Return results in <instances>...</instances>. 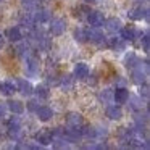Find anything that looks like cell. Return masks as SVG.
<instances>
[{"label":"cell","mask_w":150,"mask_h":150,"mask_svg":"<svg viewBox=\"0 0 150 150\" xmlns=\"http://www.w3.org/2000/svg\"><path fill=\"white\" fill-rule=\"evenodd\" d=\"M139 62H140V58L136 55V52H127L126 57H124V66H126L129 71H131V69H134V68H137Z\"/></svg>","instance_id":"23"},{"label":"cell","mask_w":150,"mask_h":150,"mask_svg":"<svg viewBox=\"0 0 150 150\" xmlns=\"http://www.w3.org/2000/svg\"><path fill=\"white\" fill-rule=\"evenodd\" d=\"M129 91L127 87H116L113 91V103L116 105H124L127 103V98H129Z\"/></svg>","instance_id":"11"},{"label":"cell","mask_w":150,"mask_h":150,"mask_svg":"<svg viewBox=\"0 0 150 150\" xmlns=\"http://www.w3.org/2000/svg\"><path fill=\"white\" fill-rule=\"evenodd\" d=\"M34 140H36L37 144H40L42 147L50 145V144H52V136H50V131H45V129L37 131L36 136H34Z\"/></svg>","instance_id":"21"},{"label":"cell","mask_w":150,"mask_h":150,"mask_svg":"<svg viewBox=\"0 0 150 150\" xmlns=\"http://www.w3.org/2000/svg\"><path fill=\"white\" fill-rule=\"evenodd\" d=\"M81 134L86 139H95V126L91 124H82L81 126Z\"/></svg>","instance_id":"32"},{"label":"cell","mask_w":150,"mask_h":150,"mask_svg":"<svg viewBox=\"0 0 150 150\" xmlns=\"http://www.w3.org/2000/svg\"><path fill=\"white\" fill-rule=\"evenodd\" d=\"M50 18H52V11L49 8H37V11L34 13V21L36 24H44V23H49Z\"/></svg>","instance_id":"18"},{"label":"cell","mask_w":150,"mask_h":150,"mask_svg":"<svg viewBox=\"0 0 150 150\" xmlns=\"http://www.w3.org/2000/svg\"><path fill=\"white\" fill-rule=\"evenodd\" d=\"M34 113H36V118L40 123H47V121H50L53 118V110L50 107H47V105H39Z\"/></svg>","instance_id":"10"},{"label":"cell","mask_w":150,"mask_h":150,"mask_svg":"<svg viewBox=\"0 0 150 150\" xmlns=\"http://www.w3.org/2000/svg\"><path fill=\"white\" fill-rule=\"evenodd\" d=\"M26 107H28V110H29L31 113H34V111L37 110V107H39V100L33 98V100H29V102H28V105H26Z\"/></svg>","instance_id":"38"},{"label":"cell","mask_w":150,"mask_h":150,"mask_svg":"<svg viewBox=\"0 0 150 150\" xmlns=\"http://www.w3.org/2000/svg\"><path fill=\"white\" fill-rule=\"evenodd\" d=\"M74 82H76V79H74L73 74H65V76L60 78L58 86H60V89H62L63 92H71L73 89H74Z\"/></svg>","instance_id":"17"},{"label":"cell","mask_w":150,"mask_h":150,"mask_svg":"<svg viewBox=\"0 0 150 150\" xmlns=\"http://www.w3.org/2000/svg\"><path fill=\"white\" fill-rule=\"evenodd\" d=\"M58 81H60L58 74H57L55 71H49V74H47V82L52 84V86H58Z\"/></svg>","instance_id":"36"},{"label":"cell","mask_w":150,"mask_h":150,"mask_svg":"<svg viewBox=\"0 0 150 150\" xmlns=\"http://www.w3.org/2000/svg\"><path fill=\"white\" fill-rule=\"evenodd\" d=\"M2 2H5V0H0V4H2Z\"/></svg>","instance_id":"43"},{"label":"cell","mask_w":150,"mask_h":150,"mask_svg":"<svg viewBox=\"0 0 150 150\" xmlns=\"http://www.w3.org/2000/svg\"><path fill=\"white\" fill-rule=\"evenodd\" d=\"M150 95V87L147 82H142V84H139V97L142 98V100H147Z\"/></svg>","instance_id":"33"},{"label":"cell","mask_w":150,"mask_h":150,"mask_svg":"<svg viewBox=\"0 0 150 150\" xmlns=\"http://www.w3.org/2000/svg\"><path fill=\"white\" fill-rule=\"evenodd\" d=\"M107 45L110 47L113 52L121 53V52H126L127 42L124 39H118V37H111V39H108V37H107Z\"/></svg>","instance_id":"13"},{"label":"cell","mask_w":150,"mask_h":150,"mask_svg":"<svg viewBox=\"0 0 150 150\" xmlns=\"http://www.w3.org/2000/svg\"><path fill=\"white\" fill-rule=\"evenodd\" d=\"M65 139L69 144H78L82 139L81 134V127H73V126H66L65 127Z\"/></svg>","instance_id":"9"},{"label":"cell","mask_w":150,"mask_h":150,"mask_svg":"<svg viewBox=\"0 0 150 150\" xmlns=\"http://www.w3.org/2000/svg\"><path fill=\"white\" fill-rule=\"evenodd\" d=\"M86 34H87V42L97 44L98 47H108L107 45V36L105 33L97 26H89L86 28Z\"/></svg>","instance_id":"1"},{"label":"cell","mask_w":150,"mask_h":150,"mask_svg":"<svg viewBox=\"0 0 150 150\" xmlns=\"http://www.w3.org/2000/svg\"><path fill=\"white\" fill-rule=\"evenodd\" d=\"M89 11H91V7H89L87 4L86 5H79V7L74 8V16L79 18V20H86L89 15Z\"/></svg>","instance_id":"31"},{"label":"cell","mask_w":150,"mask_h":150,"mask_svg":"<svg viewBox=\"0 0 150 150\" xmlns=\"http://www.w3.org/2000/svg\"><path fill=\"white\" fill-rule=\"evenodd\" d=\"M39 73H40V58L39 55L33 53L26 58V74L36 78V76H39Z\"/></svg>","instance_id":"3"},{"label":"cell","mask_w":150,"mask_h":150,"mask_svg":"<svg viewBox=\"0 0 150 150\" xmlns=\"http://www.w3.org/2000/svg\"><path fill=\"white\" fill-rule=\"evenodd\" d=\"M145 79H147V74L144 71H140L139 68H134V69H131V81L134 82V84H142V82H145Z\"/></svg>","instance_id":"29"},{"label":"cell","mask_w":150,"mask_h":150,"mask_svg":"<svg viewBox=\"0 0 150 150\" xmlns=\"http://www.w3.org/2000/svg\"><path fill=\"white\" fill-rule=\"evenodd\" d=\"M7 127H23V121H21L20 115H15L7 121Z\"/></svg>","instance_id":"34"},{"label":"cell","mask_w":150,"mask_h":150,"mask_svg":"<svg viewBox=\"0 0 150 150\" xmlns=\"http://www.w3.org/2000/svg\"><path fill=\"white\" fill-rule=\"evenodd\" d=\"M123 110H121V105H116V103H110L107 105L105 108V116L111 121H120L123 118Z\"/></svg>","instance_id":"8"},{"label":"cell","mask_w":150,"mask_h":150,"mask_svg":"<svg viewBox=\"0 0 150 150\" xmlns=\"http://www.w3.org/2000/svg\"><path fill=\"white\" fill-rule=\"evenodd\" d=\"M127 102H129V108L134 111V113H137V111H142L144 108V102L142 98L139 97V95H129V98H127Z\"/></svg>","instance_id":"25"},{"label":"cell","mask_w":150,"mask_h":150,"mask_svg":"<svg viewBox=\"0 0 150 150\" xmlns=\"http://www.w3.org/2000/svg\"><path fill=\"white\" fill-rule=\"evenodd\" d=\"M98 102H100L102 105H110V103H113V91L111 89H103V91H100L98 92Z\"/></svg>","instance_id":"27"},{"label":"cell","mask_w":150,"mask_h":150,"mask_svg":"<svg viewBox=\"0 0 150 150\" xmlns=\"http://www.w3.org/2000/svg\"><path fill=\"white\" fill-rule=\"evenodd\" d=\"M7 107H8V111H11L13 115H23L24 113V103L21 100H16V98L8 100Z\"/></svg>","instance_id":"22"},{"label":"cell","mask_w":150,"mask_h":150,"mask_svg":"<svg viewBox=\"0 0 150 150\" xmlns=\"http://www.w3.org/2000/svg\"><path fill=\"white\" fill-rule=\"evenodd\" d=\"M16 44L18 45L15 47V55L16 57H20L21 60H26L29 55H33V47H31L26 40H24V42L20 40V42H16Z\"/></svg>","instance_id":"12"},{"label":"cell","mask_w":150,"mask_h":150,"mask_svg":"<svg viewBox=\"0 0 150 150\" xmlns=\"http://www.w3.org/2000/svg\"><path fill=\"white\" fill-rule=\"evenodd\" d=\"M15 84H16V91L21 92L23 95H31V94H33V91H34V86L31 84L28 79H24V78H16Z\"/></svg>","instance_id":"14"},{"label":"cell","mask_w":150,"mask_h":150,"mask_svg":"<svg viewBox=\"0 0 150 150\" xmlns=\"http://www.w3.org/2000/svg\"><path fill=\"white\" fill-rule=\"evenodd\" d=\"M144 2H149V0H144Z\"/></svg>","instance_id":"44"},{"label":"cell","mask_w":150,"mask_h":150,"mask_svg":"<svg viewBox=\"0 0 150 150\" xmlns=\"http://www.w3.org/2000/svg\"><path fill=\"white\" fill-rule=\"evenodd\" d=\"M4 44H5V37L2 36V34H0V50L4 49Z\"/></svg>","instance_id":"42"},{"label":"cell","mask_w":150,"mask_h":150,"mask_svg":"<svg viewBox=\"0 0 150 150\" xmlns=\"http://www.w3.org/2000/svg\"><path fill=\"white\" fill-rule=\"evenodd\" d=\"M7 113H8V107H7V102H2V100H0V118L7 116Z\"/></svg>","instance_id":"39"},{"label":"cell","mask_w":150,"mask_h":150,"mask_svg":"<svg viewBox=\"0 0 150 150\" xmlns=\"http://www.w3.org/2000/svg\"><path fill=\"white\" fill-rule=\"evenodd\" d=\"M103 26H105V31H108L110 34H118L123 28V21L116 16H111L103 21Z\"/></svg>","instance_id":"7"},{"label":"cell","mask_w":150,"mask_h":150,"mask_svg":"<svg viewBox=\"0 0 150 150\" xmlns=\"http://www.w3.org/2000/svg\"><path fill=\"white\" fill-rule=\"evenodd\" d=\"M127 16L132 21H142V20L149 21V10H147V8H142L140 5H136V7H132L127 11Z\"/></svg>","instance_id":"6"},{"label":"cell","mask_w":150,"mask_h":150,"mask_svg":"<svg viewBox=\"0 0 150 150\" xmlns=\"http://www.w3.org/2000/svg\"><path fill=\"white\" fill-rule=\"evenodd\" d=\"M73 39L76 40L78 44H86L87 42V34H86V28H81L78 26L73 33Z\"/></svg>","instance_id":"30"},{"label":"cell","mask_w":150,"mask_h":150,"mask_svg":"<svg viewBox=\"0 0 150 150\" xmlns=\"http://www.w3.org/2000/svg\"><path fill=\"white\" fill-rule=\"evenodd\" d=\"M107 136H108V127L107 126L95 127V137H107Z\"/></svg>","instance_id":"37"},{"label":"cell","mask_w":150,"mask_h":150,"mask_svg":"<svg viewBox=\"0 0 150 150\" xmlns=\"http://www.w3.org/2000/svg\"><path fill=\"white\" fill-rule=\"evenodd\" d=\"M15 92H16V84H15V81L7 79V81L0 82V94L2 95H5V97H11Z\"/></svg>","instance_id":"20"},{"label":"cell","mask_w":150,"mask_h":150,"mask_svg":"<svg viewBox=\"0 0 150 150\" xmlns=\"http://www.w3.org/2000/svg\"><path fill=\"white\" fill-rule=\"evenodd\" d=\"M91 74V68H89L87 63L79 62L74 65V69H73V76H74L76 81H86L87 76Z\"/></svg>","instance_id":"5"},{"label":"cell","mask_w":150,"mask_h":150,"mask_svg":"<svg viewBox=\"0 0 150 150\" xmlns=\"http://www.w3.org/2000/svg\"><path fill=\"white\" fill-rule=\"evenodd\" d=\"M140 42H142V47H144V52L149 53V49H150V39H149V31H145L144 34H140Z\"/></svg>","instance_id":"35"},{"label":"cell","mask_w":150,"mask_h":150,"mask_svg":"<svg viewBox=\"0 0 150 150\" xmlns=\"http://www.w3.org/2000/svg\"><path fill=\"white\" fill-rule=\"evenodd\" d=\"M126 84H127V79L120 76V79H118V82H116V87H126Z\"/></svg>","instance_id":"40"},{"label":"cell","mask_w":150,"mask_h":150,"mask_svg":"<svg viewBox=\"0 0 150 150\" xmlns=\"http://www.w3.org/2000/svg\"><path fill=\"white\" fill-rule=\"evenodd\" d=\"M33 92L37 95V98H44V100H47V98L50 97V87L45 86V84H37Z\"/></svg>","instance_id":"28"},{"label":"cell","mask_w":150,"mask_h":150,"mask_svg":"<svg viewBox=\"0 0 150 150\" xmlns=\"http://www.w3.org/2000/svg\"><path fill=\"white\" fill-rule=\"evenodd\" d=\"M84 2H86L87 5H94V4H100L102 0H84Z\"/></svg>","instance_id":"41"},{"label":"cell","mask_w":150,"mask_h":150,"mask_svg":"<svg viewBox=\"0 0 150 150\" xmlns=\"http://www.w3.org/2000/svg\"><path fill=\"white\" fill-rule=\"evenodd\" d=\"M84 124V118L81 113L78 111H69L66 115V126H73V127H81Z\"/></svg>","instance_id":"16"},{"label":"cell","mask_w":150,"mask_h":150,"mask_svg":"<svg viewBox=\"0 0 150 150\" xmlns=\"http://www.w3.org/2000/svg\"><path fill=\"white\" fill-rule=\"evenodd\" d=\"M7 136L13 142H20L24 137V131H23V127H7Z\"/></svg>","instance_id":"24"},{"label":"cell","mask_w":150,"mask_h":150,"mask_svg":"<svg viewBox=\"0 0 150 150\" xmlns=\"http://www.w3.org/2000/svg\"><path fill=\"white\" fill-rule=\"evenodd\" d=\"M5 37H7L10 42H20V40H23V33H21V28L20 26H11L8 28L7 31H5Z\"/></svg>","instance_id":"19"},{"label":"cell","mask_w":150,"mask_h":150,"mask_svg":"<svg viewBox=\"0 0 150 150\" xmlns=\"http://www.w3.org/2000/svg\"><path fill=\"white\" fill-rule=\"evenodd\" d=\"M66 28H68V23H66L65 18H50L49 33L52 36H62V34H65Z\"/></svg>","instance_id":"2"},{"label":"cell","mask_w":150,"mask_h":150,"mask_svg":"<svg viewBox=\"0 0 150 150\" xmlns=\"http://www.w3.org/2000/svg\"><path fill=\"white\" fill-rule=\"evenodd\" d=\"M86 21L89 23V26H97V28H100V26H103V21H105V16H103V13L102 11H89V15H87V18H86Z\"/></svg>","instance_id":"15"},{"label":"cell","mask_w":150,"mask_h":150,"mask_svg":"<svg viewBox=\"0 0 150 150\" xmlns=\"http://www.w3.org/2000/svg\"><path fill=\"white\" fill-rule=\"evenodd\" d=\"M20 26L26 28L28 31L34 29V26H36V21H34V16H33L31 13H26V11H24V13L21 15V18H20Z\"/></svg>","instance_id":"26"},{"label":"cell","mask_w":150,"mask_h":150,"mask_svg":"<svg viewBox=\"0 0 150 150\" xmlns=\"http://www.w3.org/2000/svg\"><path fill=\"white\" fill-rule=\"evenodd\" d=\"M121 34V39H124L126 42H134V40H137L140 37V31L136 29V28L132 26V24H129V26H123L120 31Z\"/></svg>","instance_id":"4"}]
</instances>
